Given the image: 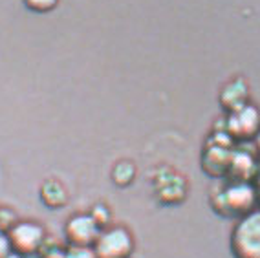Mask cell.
I'll use <instances>...</instances> for the list:
<instances>
[{
	"label": "cell",
	"mask_w": 260,
	"mask_h": 258,
	"mask_svg": "<svg viewBox=\"0 0 260 258\" xmlns=\"http://www.w3.org/2000/svg\"><path fill=\"white\" fill-rule=\"evenodd\" d=\"M24 4L28 6L31 11L48 13V11L55 10V6L59 4V0H24Z\"/></svg>",
	"instance_id": "cell-14"
},
{
	"label": "cell",
	"mask_w": 260,
	"mask_h": 258,
	"mask_svg": "<svg viewBox=\"0 0 260 258\" xmlns=\"http://www.w3.org/2000/svg\"><path fill=\"white\" fill-rule=\"evenodd\" d=\"M41 200L44 202V205L50 209H60L66 205L68 200V192L62 187V183L55 180H48L42 183L41 187Z\"/></svg>",
	"instance_id": "cell-11"
},
{
	"label": "cell",
	"mask_w": 260,
	"mask_h": 258,
	"mask_svg": "<svg viewBox=\"0 0 260 258\" xmlns=\"http://www.w3.org/2000/svg\"><path fill=\"white\" fill-rule=\"evenodd\" d=\"M253 143H255V152H256V156H260V132L256 134V138L253 139Z\"/></svg>",
	"instance_id": "cell-19"
},
{
	"label": "cell",
	"mask_w": 260,
	"mask_h": 258,
	"mask_svg": "<svg viewBox=\"0 0 260 258\" xmlns=\"http://www.w3.org/2000/svg\"><path fill=\"white\" fill-rule=\"evenodd\" d=\"M209 200L216 214L235 220H240L260 207L258 192L253 181H223L211 190Z\"/></svg>",
	"instance_id": "cell-1"
},
{
	"label": "cell",
	"mask_w": 260,
	"mask_h": 258,
	"mask_svg": "<svg viewBox=\"0 0 260 258\" xmlns=\"http://www.w3.org/2000/svg\"><path fill=\"white\" fill-rule=\"evenodd\" d=\"M60 258H62V256H60Z\"/></svg>",
	"instance_id": "cell-21"
},
{
	"label": "cell",
	"mask_w": 260,
	"mask_h": 258,
	"mask_svg": "<svg viewBox=\"0 0 260 258\" xmlns=\"http://www.w3.org/2000/svg\"><path fill=\"white\" fill-rule=\"evenodd\" d=\"M93 251L98 258H130L134 253V236L123 225L107 227L99 233Z\"/></svg>",
	"instance_id": "cell-3"
},
{
	"label": "cell",
	"mask_w": 260,
	"mask_h": 258,
	"mask_svg": "<svg viewBox=\"0 0 260 258\" xmlns=\"http://www.w3.org/2000/svg\"><path fill=\"white\" fill-rule=\"evenodd\" d=\"M220 105L228 114L240 110L242 106L249 105V86L242 77L229 81L220 92Z\"/></svg>",
	"instance_id": "cell-9"
},
{
	"label": "cell",
	"mask_w": 260,
	"mask_h": 258,
	"mask_svg": "<svg viewBox=\"0 0 260 258\" xmlns=\"http://www.w3.org/2000/svg\"><path fill=\"white\" fill-rule=\"evenodd\" d=\"M88 214L93 218V221H95L101 229H107L108 223H110V209H108L105 203H98V205H93L92 211H90Z\"/></svg>",
	"instance_id": "cell-13"
},
{
	"label": "cell",
	"mask_w": 260,
	"mask_h": 258,
	"mask_svg": "<svg viewBox=\"0 0 260 258\" xmlns=\"http://www.w3.org/2000/svg\"><path fill=\"white\" fill-rule=\"evenodd\" d=\"M6 258H24V256H22V254H19V253H15V251H11V253L8 254Z\"/></svg>",
	"instance_id": "cell-20"
},
{
	"label": "cell",
	"mask_w": 260,
	"mask_h": 258,
	"mask_svg": "<svg viewBox=\"0 0 260 258\" xmlns=\"http://www.w3.org/2000/svg\"><path fill=\"white\" fill-rule=\"evenodd\" d=\"M223 132L233 141H253L260 132V110L253 105H246L228 114Z\"/></svg>",
	"instance_id": "cell-5"
},
{
	"label": "cell",
	"mask_w": 260,
	"mask_h": 258,
	"mask_svg": "<svg viewBox=\"0 0 260 258\" xmlns=\"http://www.w3.org/2000/svg\"><path fill=\"white\" fill-rule=\"evenodd\" d=\"M258 167H256V159L251 154L244 152V150H233L231 165H229L228 180L233 181H251L255 180Z\"/></svg>",
	"instance_id": "cell-10"
},
{
	"label": "cell",
	"mask_w": 260,
	"mask_h": 258,
	"mask_svg": "<svg viewBox=\"0 0 260 258\" xmlns=\"http://www.w3.org/2000/svg\"><path fill=\"white\" fill-rule=\"evenodd\" d=\"M15 223H17L15 212L11 211V209H6V207L0 209V231H2V233H8Z\"/></svg>",
	"instance_id": "cell-16"
},
{
	"label": "cell",
	"mask_w": 260,
	"mask_h": 258,
	"mask_svg": "<svg viewBox=\"0 0 260 258\" xmlns=\"http://www.w3.org/2000/svg\"><path fill=\"white\" fill-rule=\"evenodd\" d=\"M101 231L103 229L93 221V218L90 216L88 212H83V214H74V216H70V220L66 221L64 236L68 245L93 247Z\"/></svg>",
	"instance_id": "cell-7"
},
{
	"label": "cell",
	"mask_w": 260,
	"mask_h": 258,
	"mask_svg": "<svg viewBox=\"0 0 260 258\" xmlns=\"http://www.w3.org/2000/svg\"><path fill=\"white\" fill-rule=\"evenodd\" d=\"M136 178V167L130 162H119L112 169V181L117 187H128Z\"/></svg>",
	"instance_id": "cell-12"
},
{
	"label": "cell",
	"mask_w": 260,
	"mask_h": 258,
	"mask_svg": "<svg viewBox=\"0 0 260 258\" xmlns=\"http://www.w3.org/2000/svg\"><path fill=\"white\" fill-rule=\"evenodd\" d=\"M8 240H10L11 251L26 256H33L37 254L46 242V231L41 223L31 220L26 221H17L8 233Z\"/></svg>",
	"instance_id": "cell-4"
},
{
	"label": "cell",
	"mask_w": 260,
	"mask_h": 258,
	"mask_svg": "<svg viewBox=\"0 0 260 258\" xmlns=\"http://www.w3.org/2000/svg\"><path fill=\"white\" fill-rule=\"evenodd\" d=\"M229 245L235 258H260V207L237 220Z\"/></svg>",
	"instance_id": "cell-2"
},
{
	"label": "cell",
	"mask_w": 260,
	"mask_h": 258,
	"mask_svg": "<svg viewBox=\"0 0 260 258\" xmlns=\"http://www.w3.org/2000/svg\"><path fill=\"white\" fill-rule=\"evenodd\" d=\"M10 253H11V245H10V240H8V235L0 231V258H6Z\"/></svg>",
	"instance_id": "cell-17"
},
{
	"label": "cell",
	"mask_w": 260,
	"mask_h": 258,
	"mask_svg": "<svg viewBox=\"0 0 260 258\" xmlns=\"http://www.w3.org/2000/svg\"><path fill=\"white\" fill-rule=\"evenodd\" d=\"M253 185H255V189H256V192H258V203H260V171L256 172V176H255V180H253Z\"/></svg>",
	"instance_id": "cell-18"
},
{
	"label": "cell",
	"mask_w": 260,
	"mask_h": 258,
	"mask_svg": "<svg viewBox=\"0 0 260 258\" xmlns=\"http://www.w3.org/2000/svg\"><path fill=\"white\" fill-rule=\"evenodd\" d=\"M154 192L163 205H180L187 198V181L178 172L167 171L154 178Z\"/></svg>",
	"instance_id": "cell-8"
},
{
	"label": "cell",
	"mask_w": 260,
	"mask_h": 258,
	"mask_svg": "<svg viewBox=\"0 0 260 258\" xmlns=\"http://www.w3.org/2000/svg\"><path fill=\"white\" fill-rule=\"evenodd\" d=\"M62 258H98V256H95L93 247H75V245H70L62 253Z\"/></svg>",
	"instance_id": "cell-15"
},
{
	"label": "cell",
	"mask_w": 260,
	"mask_h": 258,
	"mask_svg": "<svg viewBox=\"0 0 260 258\" xmlns=\"http://www.w3.org/2000/svg\"><path fill=\"white\" fill-rule=\"evenodd\" d=\"M233 139L228 138L223 141L213 139V145L207 143L202 156V169L211 178H228L229 165L233 157Z\"/></svg>",
	"instance_id": "cell-6"
}]
</instances>
